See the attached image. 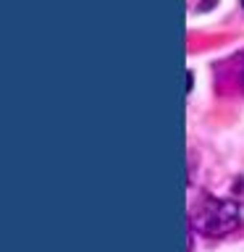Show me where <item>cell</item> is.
Returning a JSON list of instances; mask_svg holds the SVG:
<instances>
[{
    "mask_svg": "<svg viewBox=\"0 0 244 252\" xmlns=\"http://www.w3.org/2000/svg\"><path fill=\"white\" fill-rule=\"evenodd\" d=\"M242 90H244V66H242Z\"/></svg>",
    "mask_w": 244,
    "mask_h": 252,
    "instance_id": "cell-2",
    "label": "cell"
},
{
    "mask_svg": "<svg viewBox=\"0 0 244 252\" xmlns=\"http://www.w3.org/2000/svg\"><path fill=\"white\" fill-rule=\"evenodd\" d=\"M194 223L205 236H226L242 223L239 205L234 200H215L208 197L194 213Z\"/></svg>",
    "mask_w": 244,
    "mask_h": 252,
    "instance_id": "cell-1",
    "label": "cell"
},
{
    "mask_svg": "<svg viewBox=\"0 0 244 252\" xmlns=\"http://www.w3.org/2000/svg\"><path fill=\"white\" fill-rule=\"evenodd\" d=\"M242 8H244V0H242Z\"/></svg>",
    "mask_w": 244,
    "mask_h": 252,
    "instance_id": "cell-3",
    "label": "cell"
}]
</instances>
